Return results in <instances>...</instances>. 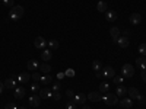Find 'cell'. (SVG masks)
<instances>
[{
    "label": "cell",
    "mask_w": 146,
    "mask_h": 109,
    "mask_svg": "<svg viewBox=\"0 0 146 109\" xmlns=\"http://www.w3.org/2000/svg\"><path fill=\"white\" fill-rule=\"evenodd\" d=\"M23 13H25V10H23L22 6H13L10 9V12H9V18L12 20H19L23 16Z\"/></svg>",
    "instance_id": "1"
},
{
    "label": "cell",
    "mask_w": 146,
    "mask_h": 109,
    "mask_svg": "<svg viewBox=\"0 0 146 109\" xmlns=\"http://www.w3.org/2000/svg\"><path fill=\"white\" fill-rule=\"evenodd\" d=\"M121 74H123V77H133L135 76V68L131 67V64H124L123 67H121Z\"/></svg>",
    "instance_id": "2"
},
{
    "label": "cell",
    "mask_w": 146,
    "mask_h": 109,
    "mask_svg": "<svg viewBox=\"0 0 146 109\" xmlns=\"http://www.w3.org/2000/svg\"><path fill=\"white\" fill-rule=\"evenodd\" d=\"M104 100H105L107 105L113 106V105L118 103V96H117L115 93H107V95L104 96Z\"/></svg>",
    "instance_id": "3"
},
{
    "label": "cell",
    "mask_w": 146,
    "mask_h": 109,
    "mask_svg": "<svg viewBox=\"0 0 146 109\" xmlns=\"http://www.w3.org/2000/svg\"><path fill=\"white\" fill-rule=\"evenodd\" d=\"M34 45H35L36 50H44V48L47 47V41L42 38V36H38V38H35Z\"/></svg>",
    "instance_id": "4"
},
{
    "label": "cell",
    "mask_w": 146,
    "mask_h": 109,
    "mask_svg": "<svg viewBox=\"0 0 146 109\" xmlns=\"http://www.w3.org/2000/svg\"><path fill=\"white\" fill-rule=\"evenodd\" d=\"M115 76V71L113 67H104L102 68V77H107V79H113Z\"/></svg>",
    "instance_id": "5"
},
{
    "label": "cell",
    "mask_w": 146,
    "mask_h": 109,
    "mask_svg": "<svg viewBox=\"0 0 146 109\" xmlns=\"http://www.w3.org/2000/svg\"><path fill=\"white\" fill-rule=\"evenodd\" d=\"M16 79H18V83H21V84H25V83H28V81H29L31 74H29V73H27V71H23V73H21V74H19Z\"/></svg>",
    "instance_id": "6"
},
{
    "label": "cell",
    "mask_w": 146,
    "mask_h": 109,
    "mask_svg": "<svg viewBox=\"0 0 146 109\" xmlns=\"http://www.w3.org/2000/svg\"><path fill=\"white\" fill-rule=\"evenodd\" d=\"M16 84H18V79H16V77H9V79L5 81V87H7V89H15Z\"/></svg>",
    "instance_id": "7"
},
{
    "label": "cell",
    "mask_w": 146,
    "mask_h": 109,
    "mask_svg": "<svg viewBox=\"0 0 146 109\" xmlns=\"http://www.w3.org/2000/svg\"><path fill=\"white\" fill-rule=\"evenodd\" d=\"M40 103H41V98H40L38 95H32L31 98H29V105H31V106L38 108V106H40Z\"/></svg>",
    "instance_id": "8"
},
{
    "label": "cell",
    "mask_w": 146,
    "mask_h": 109,
    "mask_svg": "<svg viewBox=\"0 0 146 109\" xmlns=\"http://www.w3.org/2000/svg\"><path fill=\"white\" fill-rule=\"evenodd\" d=\"M51 96H53V90H50V89H41L40 90L41 99H51Z\"/></svg>",
    "instance_id": "9"
},
{
    "label": "cell",
    "mask_w": 146,
    "mask_h": 109,
    "mask_svg": "<svg viewBox=\"0 0 146 109\" xmlns=\"http://www.w3.org/2000/svg\"><path fill=\"white\" fill-rule=\"evenodd\" d=\"M121 48H127L129 47V44H130V41H129V38L127 36H118V39L115 41Z\"/></svg>",
    "instance_id": "10"
},
{
    "label": "cell",
    "mask_w": 146,
    "mask_h": 109,
    "mask_svg": "<svg viewBox=\"0 0 146 109\" xmlns=\"http://www.w3.org/2000/svg\"><path fill=\"white\" fill-rule=\"evenodd\" d=\"M105 19H107L108 22L117 20V12H114V10H107V12H105Z\"/></svg>",
    "instance_id": "11"
},
{
    "label": "cell",
    "mask_w": 146,
    "mask_h": 109,
    "mask_svg": "<svg viewBox=\"0 0 146 109\" xmlns=\"http://www.w3.org/2000/svg\"><path fill=\"white\" fill-rule=\"evenodd\" d=\"M25 93H27V90L23 87H15L13 89V95H15L16 99H22L23 96H25Z\"/></svg>",
    "instance_id": "12"
},
{
    "label": "cell",
    "mask_w": 146,
    "mask_h": 109,
    "mask_svg": "<svg viewBox=\"0 0 146 109\" xmlns=\"http://www.w3.org/2000/svg\"><path fill=\"white\" fill-rule=\"evenodd\" d=\"M85 100H86V96L83 93H78V95H75V98H73V102L78 103V105H83Z\"/></svg>",
    "instance_id": "13"
},
{
    "label": "cell",
    "mask_w": 146,
    "mask_h": 109,
    "mask_svg": "<svg viewBox=\"0 0 146 109\" xmlns=\"http://www.w3.org/2000/svg\"><path fill=\"white\" fill-rule=\"evenodd\" d=\"M86 98H88L91 102H98V100H101V93H98V92H91Z\"/></svg>",
    "instance_id": "14"
},
{
    "label": "cell",
    "mask_w": 146,
    "mask_h": 109,
    "mask_svg": "<svg viewBox=\"0 0 146 109\" xmlns=\"http://www.w3.org/2000/svg\"><path fill=\"white\" fill-rule=\"evenodd\" d=\"M130 22L133 23V25H139V23L142 22L140 13H131V15H130Z\"/></svg>",
    "instance_id": "15"
},
{
    "label": "cell",
    "mask_w": 146,
    "mask_h": 109,
    "mask_svg": "<svg viewBox=\"0 0 146 109\" xmlns=\"http://www.w3.org/2000/svg\"><path fill=\"white\" fill-rule=\"evenodd\" d=\"M133 99H127V98H124V99H121V100H118L120 102V106L121 108H124V109H130L131 108V105H133V102H131Z\"/></svg>",
    "instance_id": "16"
},
{
    "label": "cell",
    "mask_w": 146,
    "mask_h": 109,
    "mask_svg": "<svg viewBox=\"0 0 146 109\" xmlns=\"http://www.w3.org/2000/svg\"><path fill=\"white\" fill-rule=\"evenodd\" d=\"M110 35H111V38H113V41L115 42V41L118 39V36H120V29H118L117 26H113L111 29H110Z\"/></svg>",
    "instance_id": "17"
},
{
    "label": "cell",
    "mask_w": 146,
    "mask_h": 109,
    "mask_svg": "<svg viewBox=\"0 0 146 109\" xmlns=\"http://www.w3.org/2000/svg\"><path fill=\"white\" fill-rule=\"evenodd\" d=\"M127 95L130 96V99H137V96L140 93H139V90L136 87H130V89H127Z\"/></svg>",
    "instance_id": "18"
},
{
    "label": "cell",
    "mask_w": 146,
    "mask_h": 109,
    "mask_svg": "<svg viewBox=\"0 0 146 109\" xmlns=\"http://www.w3.org/2000/svg\"><path fill=\"white\" fill-rule=\"evenodd\" d=\"M136 66H137V67H140L142 70H146V58H145L143 55L136 58Z\"/></svg>",
    "instance_id": "19"
},
{
    "label": "cell",
    "mask_w": 146,
    "mask_h": 109,
    "mask_svg": "<svg viewBox=\"0 0 146 109\" xmlns=\"http://www.w3.org/2000/svg\"><path fill=\"white\" fill-rule=\"evenodd\" d=\"M115 95L118 96V98H124V96L127 95V89L123 87L121 84H118V87H117V90H115Z\"/></svg>",
    "instance_id": "20"
},
{
    "label": "cell",
    "mask_w": 146,
    "mask_h": 109,
    "mask_svg": "<svg viewBox=\"0 0 146 109\" xmlns=\"http://www.w3.org/2000/svg\"><path fill=\"white\" fill-rule=\"evenodd\" d=\"M96 9H98V12H101V13H105V12L108 10V5L107 2H98V5H96Z\"/></svg>",
    "instance_id": "21"
},
{
    "label": "cell",
    "mask_w": 146,
    "mask_h": 109,
    "mask_svg": "<svg viewBox=\"0 0 146 109\" xmlns=\"http://www.w3.org/2000/svg\"><path fill=\"white\" fill-rule=\"evenodd\" d=\"M27 67H28V70H38V68H40V64H38V61H36V60H29Z\"/></svg>",
    "instance_id": "22"
},
{
    "label": "cell",
    "mask_w": 146,
    "mask_h": 109,
    "mask_svg": "<svg viewBox=\"0 0 146 109\" xmlns=\"http://www.w3.org/2000/svg\"><path fill=\"white\" fill-rule=\"evenodd\" d=\"M53 81V77L50 76V74H44V76H41V79H40V83L41 84H50Z\"/></svg>",
    "instance_id": "23"
},
{
    "label": "cell",
    "mask_w": 146,
    "mask_h": 109,
    "mask_svg": "<svg viewBox=\"0 0 146 109\" xmlns=\"http://www.w3.org/2000/svg\"><path fill=\"white\" fill-rule=\"evenodd\" d=\"M108 90H110V83L102 81V83L100 84V92H101V93H107Z\"/></svg>",
    "instance_id": "24"
},
{
    "label": "cell",
    "mask_w": 146,
    "mask_h": 109,
    "mask_svg": "<svg viewBox=\"0 0 146 109\" xmlns=\"http://www.w3.org/2000/svg\"><path fill=\"white\" fill-rule=\"evenodd\" d=\"M51 53H50V50H44L42 51V54H41V58L44 60V61H48V60H51Z\"/></svg>",
    "instance_id": "25"
},
{
    "label": "cell",
    "mask_w": 146,
    "mask_h": 109,
    "mask_svg": "<svg viewBox=\"0 0 146 109\" xmlns=\"http://www.w3.org/2000/svg\"><path fill=\"white\" fill-rule=\"evenodd\" d=\"M40 70H41V71L44 73V74H48V73L51 71V67L48 66L47 63H44V64H40Z\"/></svg>",
    "instance_id": "26"
},
{
    "label": "cell",
    "mask_w": 146,
    "mask_h": 109,
    "mask_svg": "<svg viewBox=\"0 0 146 109\" xmlns=\"http://www.w3.org/2000/svg\"><path fill=\"white\" fill-rule=\"evenodd\" d=\"M47 45H48L50 50H57V48H58V42L56 39H50V41L47 42Z\"/></svg>",
    "instance_id": "27"
},
{
    "label": "cell",
    "mask_w": 146,
    "mask_h": 109,
    "mask_svg": "<svg viewBox=\"0 0 146 109\" xmlns=\"http://www.w3.org/2000/svg\"><path fill=\"white\" fill-rule=\"evenodd\" d=\"M92 68H94L95 71H101V70H102V67H101V63H100V61H96V60H95V61L92 63Z\"/></svg>",
    "instance_id": "28"
},
{
    "label": "cell",
    "mask_w": 146,
    "mask_h": 109,
    "mask_svg": "<svg viewBox=\"0 0 146 109\" xmlns=\"http://www.w3.org/2000/svg\"><path fill=\"white\" fill-rule=\"evenodd\" d=\"M38 90H41V89H40V86H38V83H32V84H31V92L36 93Z\"/></svg>",
    "instance_id": "29"
},
{
    "label": "cell",
    "mask_w": 146,
    "mask_h": 109,
    "mask_svg": "<svg viewBox=\"0 0 146 109\" xmlns=\"http://www.w3.org/2000/svg\"><path fill=\"white\" fill-rule=\"evenodd\" d=\"M113 79H114V83L117 84V86H118V84H121V83H123V80H124L121 76H114Z\"/></svg>",
    "instance_id": "30"
},
{
    "label": "cell",
    "mask_w": 146,
    "mask_h": 109,
    "mask_svg": "<svg viewBox=\"0 0 146 109\" xmlns=\"http://www.w3.org/2000/svg\"><path fill=\"white\" fill-rule=\"evenodd\" d=\"M139 53L142 55H146V44H140L139 45Z\"/></svg>",
    "instance_id": "31"
},
{
    "label": "cell",
    "mask_w": 146,
    "mask_h": 109,
    "mask_svg": "<svg viewBox=\"0 0 146 109\" xmlns=\"http://www.w3.org/2000/svg\"><path fill=\"white\" fill-rule=\"evenodd\" d=\"M64 74H66L67 77H75V74H76V73H75V70H72V68H67Z\"/></svg>",
    "instance_id": "32"
},
{
    "label": "cell",
    "mask_w": 146,
    "mask_h": 109,
    "mask_svg": "<svg viewBox=\"0 0 146 109\" xmlns=\"http://www.w3.org/2000/svg\"><path fill=\"white\" fill-rule=\"evenodd\" d=\"M3 5L6 6V7H13V0H3Z\"/></svg>",
    "instance_id": "33"
},
{
    "label": "cell",
    "mask_w": 146,
    "mask_h": 109,
    "mask_svg": "<svg viewBox=\"0 0 146 109\" xmlns=\"http://www.w3.org/2000/svg\"><path fill=\"white\" fill-rule=\"evenodd\" d=\"M31 79H34L35 81H40V79H41V74H40V73H34V74H31Z\"/></svg>",
    "instance_id": "34"
},
{
    "label": "cell",
    "mask_w": 146,
    "mask_h": 109,
    "mask_svg": "<svg viewBox=\"0 0 146 109\" xmlns=\"http://www.w3.org/2000/svg\"><path fill=\"white\" fill-rule=\"evenodd\" d=\"M51 99H53V100H60V99H62V96H60V93H58V92H53Z\"/></svg>",
    "instance_id": "35"
},
{
    "label": "cell",
    "mask_w": 146,
    "mask_h": 109,
    "mask_svg": "<svg viewBox=\"0 0 146 109\" xmlns=\"http://www.w3.org/2000/svg\"><path fill=\"white\" fill-rule=\"evenodd\" d=\"M60 87H62V84H60V81L54 83V84H53V92H58V90H60Z\"/></svg>",
    "instance_id": "36"
},
{
    "label": "cell",
    "mask_w": 146,
    "mask_h": 109,
    "mask_svg": "<svg viewBox=\"0 0 146 109\" xmlns=\"http://www.w3.org/2000/svg\"><path fill=\"white\" fill-rule=\"evenodd\" d=\"M66 95H67V98H70V99H73V98H75V92H73L72 89H69V90L66 92Z\"/></svg>",
    "instance_id": "37"
},
{
    "label": "cell",
    "mask_w": 146,
    "mask_h": 109,
    "mask_svg": "<svg viewBox=\"0 0 146 109\" xmlns=\"http://www.w3.org/2000/svg\"><path fill=\"white\" fill-rule=\"evenodd\" d=\"M5 109H18V106H16L15 103H7V105L5 106Z\"/></svg>",
    "instance_id": "38"
},
{
    "label": "cell",
    "mask_w": 146,
    "mask_h": 109,
    "mask_svg": "<svg viewBox=\"0 0 146 109\" xmlns=\"http://www.w3.org/2000/svg\"><path fill=\"white\" fill-rule=\"evenodd\" d=\"M66 109H76V106H75V103H73V100L69 102V103L66 105Z\"/></svg>",
    "instance_id": "39"
},
{
    "label": "cell",
    "mask_w": 146,
    "mask_h": 109,
    "mask_svg": "<svg viewBox=\"0 0 146 109\" xmlns=\"http://www.w3.org/2000/svg\"><path fill=\"white\" fill-rule=\"evenodd\" d=\"M137 100H139L140 103H145V96H142V95H139V96H137Z\"/></svg>",
    "instance_id": "40"
},
{
    "label": "cell",
    "mask_w": 146,
    "mask_h": 109,
    "mask_svg": "<svg viewBox=\"0 0 146 109\" xmlns=\"http://www.w3.org/2000/svg\"><path fill=\"white\" fill-rule=\"evenodd\" d=\"M64 77H66L64 73H58V74H57V79H58V80H62V79H64Z\"/></svg>",
    "instance_id": "41"
},
{
    "label": "cell",
    "mask_w": 146,
    "mask_h": 109,
    "mask_svg": "<svg viewBox=\"0 0 146 109\" xmlns=\"http://www.w3.org/2000/svg\"><path fill=\"white\" fill-rule=\"evenodd\" d=\"M142 80L146 83V70H142Z\"/></svg>",
    "instance_id": "42"
},
{
    "label": "cell",
    "mask_w": 146,
    "mask_h": 109,
    "mask_svg": "<svg viewBox=\"0 0 146 109\" xmlns=\"http://www.w3.org/2000/svg\"><path fill=\"white\" fill-rule=\"evenodd\" d=\"M123 36H127V38H129V36H130V31H123Z\"/></svg>",
    "instance_id": "43"
},
{
    "label": "cell",
    "mask_w": 146,
    "mask_h": 109,
    "mask_svg": "<svg viewBox=\"0 0 146 109\" xmlns=\"http://www.w3.org/2000/svg\"><path fill=\"white\" fill-rule=\"evenodd\" d=\"M96 76H98V77H102V70H101V71H96Z\"/></svg>",
    "instance_id": "44"
},
{
    "label": "cell",
    "mask_w": 146,
    "mask_h": 109,
    "mask_svg": "<svg viewBox=\"0 0 146 109\" xmlns=\"http://www.w3.org/2000/svg\"><path fill=\"white\" fill-rule=\"evenodd\" d=\"M3 87H5V84H3V83H0V93L3 92Z\"/></svg>",
    "instance_id": "45"
},
{
    "label": "cell",
    "mask_w": 146,
    "mask_h": 109,
    "mask_svg": "<svg viewBox=\"0 0 146 109\" xmlns=\"http://www.w3.org/2000/svg\"><path fill=\"white\" fill-rule=\"evenodd\" d=\"M82 109H91V108H89V106H86V105H83V108H82Z\"/></svg>",
    "instance_id": "46"
},
{
    "label": "cell",
    "mask_w": 146,
    "mask_h": 109,
    "mask_svg": "<svg viewBox=\"0 0 146 109\" xmlns=\"http://www.w3.org/2000/svg\"><path fill=\"white\" fill-rule=\"evenodd\" d=\"M18 109H27V108H25V106H19Z\"/></svg>",
    "instance_id": "47"
}]
</instances>
